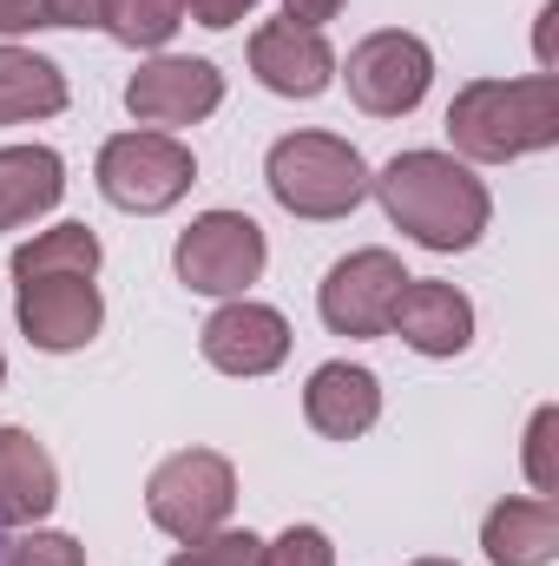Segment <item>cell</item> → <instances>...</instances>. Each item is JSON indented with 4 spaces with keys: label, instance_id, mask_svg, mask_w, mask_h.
<instances>
[{
    "label": "cell",
    "instance_id": "obj_1",
    "mask_svg": "<svg viewBox=\"0 0 559 566\" xmlns=\"http://www.w3.org/2000/svg\"><path fill=\"white\" fill-rule=\"evenodd\" d=\"M369 191L382 198L389 224L409 231L421 251H474L494 218L487 185L454 151H402L382 165V178H369Z\"/></svg>",
    "mask_w": 559,
    "mask_h": 566
},
{
    "label": "cell",
    "instance_id": "obj_2",
    "mask_svg": "<svg viewBox=\"0 0 559 566\" xmlns=\"http://www.w3.org/2000/svg\"><path fill=\"white\" fill-rule=\"evenodd\" d=\"M447 139L474 165H507L527 151L559 145V80L527 73V80H467L447 106Z\"/></svg>",
    "mask_w": 559,
    "mask_h": 566
},
{
    "label": "cell",
    "instance_id": "obj_3",
    "mask_svg": "<svg viewBox=\"0 0 559 566\" xmlns=\"http://www.w3.org/2000/svg\"><path fill=\"white\" fill-rule=\"evenodd\" d=\"M264 178H271V198H277L289 218H309V224H329V218H349L362 198H369V165L362 151L336 133H289L271 145L264 158Z\"/></svg>",
    "mask_w": 559,
    "mask_h": 566
},
{
    "label": "cell",
    "instance_id": "obj_4",
    "mask_svg": "<svg viewBox=\"0 0 559 566\" xmlns=\"http://www.w3.org/2000/svg\"><path fill=\"white\" fill-rule=\"evenodd\" d=\"M231 507H238V468L218 448H184V454L158 461L151 481H145V514L171 541L218 534L231 521Z\"/></svg>",
    "mask_w": 559,
    "mask_h": 566
},
{
    "label": "cell",
    "instance_id": "obj_5",
    "mask_svg": "<svg viewBox=\"0 0 559 566\" xmlns=\"http://www.w3.org/2000/svg\"><path fill=\"white\" fill-rule=\"evenodd\" d=\"M191 185H198V158L171 133H113L99 145V191H106V205H119L133 218L171 211Z\"/></svg>",
    "mask_w": 559,
    "mask_h": 566
},
{
    "label": "cell",
    "instance_id": "obj_6",
    "mask_svg": "<svg viewBox=\"0 0 559 566\" xmlns=\"http://www.w3.org/2000/svg\"><path fill=\"white\" fill-rule=\"evenodd\" d=\"M264 224L244 218V211H204L178 231V251H171V271L184 290L198 296H244L251 283L264 277Z\"/></svg>",
    "mask_w": 559,
    "mask_h": 566
},
{
    "label": "cell",
    "instance_id": "obj_7",
    "mask_svg": "<svg viewBox=\"0 0 559 566\" xmlns=\"http://www.w3.org/2000/svg\"><path fill=\"white\" fill-rule=\"evenodd\" d=\"M349 99L369 113V119H402L415 113L434 86V53L421 33H402V27H382L369 40L349 46Z\"/></svg>",
    "mask_w": 559,
    "mask_h": 566
},
{
    "label": "cell",
    "instance_id": "obj_8",
    "mask_svg": "<svg viewBox=\"0 0 559 566\" xmlns=\"http://www.w3.org/2000/svg\"><path fill=\"white\" fill-rule=\"evenodd\" d=\"M402 258L395 251H349L323 290H316V310H323V323L336 329V336H356V343H369V336H389V310H395V296H402Z\"/></svg>",
    "mask_w": 559,
    "mask_h": 566
},
{
    "label": "cell",
    "instance_id": "obj_9",
    "mask_svg": "<svg viewBox=\"0 0 559 566\" xmlns=\"http://www.w3.org/2000/svg\"><path fill=\"white\" fill-rule=\"evenodd\" d=\"M13 316H20L33 349L73 356V349H86L99 336L106 303H99V283L93 277H20L13 283Z\"/></svg>",
    "mask_w": 559,
    "mask_h": 566
},
{
    "label": "cell",
    "instance_id": "obj_10",
    "mask_svg": "<svg viewBox=\"0 0 559 566\" xmlns=\"http://www.w3.org/2000/svg\"><path fill=\"white\" fill-rule=\"evenodd\" d=\"M224 106V73L211 66V60H145L139 73L126 80V113L139 119V126H198V119H211Z\"/></svg>",
    "mask_w": 559,
    "mask_h": 566
},
{
    "label": "cell",
    "instance_id": "obj_11",
    "mask_svg": "<svg viewBox=\"0 0 559 566\" xmlns=\"http://www.w3.org/2000/svg\"><path fill=\"white\" fill-rule=\"evenodd\" d=\"M198 349L224 376H271V369H283V356H289V323H283V310H271V303L231 296L198 329Z\"/></svg>",
    "mask_w": 559,
    "mask_h": 566
},
{
    "label": "cell",
    "instance_id": "obj_12",
    "mask_svg": "<svg viewBox=\"0 0 559 566\" xmlns=\"http://www.w3.org/2000/svg\"><path fill=\"white\" fill-rule=\"evenodd\" d=\"M251 73L257 86H271L277 99H316L329 93L336 80V53L316 27H296V20H271L251 33Z\"/></svg>",
    "mask_w": 559,
    "mask_h": 566
},
{
    "label": "cell",
    "instance_id": "obj_13",
    "mask_svg": "<svg viewBox=\"0 0 559 566\" xmlns=\"http://www.w3.org/2000/svg\"><path fill=\"white\" fill-rule=\"evenodd\" d=\"M389 329L415 349V356H461L474 343V303L454 290V283L434 277H409L395 310H389Z\"/></svg>",
    "mask_w": 559,
    "mask_h": 566
},
{
    "label": "cell",
    "instance_id": "obj_14",
    "mask_svg": "<svg viewBox=\"0 0 559 566\" xmlns=\"http://www.w3.org/2000/svg\"><path fill=\"white\" fill-rule=\"evenodd\" d=\"M303 416L323 441H356L382 422V382L362 363H323L303 389Z\"/></svg>",
    "mask_w": 559,
    "mask_h": 566
},
{
    "label": "cell",
    "instance_id": "obj_15",
    "mask_svg": "<svg viewBox=\"0 0 559 566\" xmlns=\"http://www.w3.org/2000/svg\"><path fill=\"white\" fill-rule=\"evenodd\" d=\"M60 501V468L27 428H0V527H33Z\"/></svg>",
    "mask_w": 559,
    "mask_h": 566
},
{
    "label": "cell",
    "instance_id": "obj_16",
    "mask_svg": "<svg viewBox=\"0 0 559 566\" xmlns=\"http://www.w3.org/2000/svg\"><path fill=\"white\" fill-rule=\"evenodd\" d=\"M66 198V158L46 145H0V231L46 218Z\"/></svg>",
    "mask_w": 559,
    "mask_h": 566
},
{
    "label": "cell",
    "instance_id": "obj_17",
    "mask_svg": "<svg viewBox=\"0 0 559 566\" xmlns=\"http://www.w3.org/2000/svg\"><path fill=\"white\" fill-rule=\"evenodd\" d=\"M481 547L494 566H553L559 560V507L553 501H500L481 527Z\"/></svg>",
    "mask_w": 559,
    "mask_h": 566
},
{
    "label": "cell",
    "instance_id": "obj_18",
    "mask_svg": "<svg viewBox=\"0 0 559 566\" xmlns=\"http://www.w3.org/2000/svg\"><path fill=\"white\" fill-rule=\"evenodd\" d=\"M53 113H66V73L27 46H0V126H27Z\"/></svg>",
    "mask_w": 559,
    "mask_h": 566
},
{
    "label": "cell",
    "instance_id": "obj_19",
    "mask_svg": "<svg viewBox=\"0 0 559 566\" xmlns=\"http://www.w3.org/2000/svg\"><path fill=\"white\" fill-rule=\"evenodd\" d=\"M20 277H99V238L86 224H53L13 251V283Z\"/></svg>",
    "mask_w": 559,
    "mask_h": 566
},
{
    "label": "cell",
    "instance_id": "obj_20",
    "mask_svg": "<svg viewBox=\"0 0 559 566\" xmlns=\"http://www.w3.org/2000/svg\"><path fill=\"white\" fill-rule=\"evenodd\" d=\"M184 27L178 0H106V33L119 46H165Z\"/></svg>",
    "mask_w": 559,
    "mask_h": 566
},
{
    "label": "cell",
    "instance_id": "obj_21",
    "mask_svg": "<svg viewBox=\"0 0 559 566\" xmlns=\"http://www.w3.org/2000/svg\"><path fill=\"white\" fill-rule=\"evenodd\" d=\"M257 554H264V541L251 527H218L204 541H184L165 566H257Z\"/></svg>",
    "mask_w": 559,
    "mask_h": 566
},
{
    "label": "cell",
    "instance_id": "obj_22",
    "mask_svg": "<svg viewBox=\"0 0 559 566\" xmlns=\"http://www.w3.org/2000/svg\"><path fill=\"white\" fill-rule=\"evenodd\" d=\"M0 566H86V547L73 534H46V527H27L20 541H7Z\"/></svg>",
    "mask_w": 559,
    "mask_h": 566
},
{
    "label": "cell",
    "instance_id": "obj_23",
    "mask_svg": "<svg viewBox=\"0 0 559 566\" xmlns=\"http://www.w3.org/2000/svg\"><path fill=\"white\" fill-rule=\"evenodd\" d=\"M257 566H336V547L323 527H283L277 541H264Z\"/></svg>",
    "mask_w": 559,
    "mask_h": 566
},
{
    "label": "cell",
    "instance_id": "obj_24",
    "mask_svg": "<svg viewBox=\"0 0 559 566\" xmlns=\"http://www.w3.org/2000/svg\"><path fill=\"white\" fill-rule=\"evenodd\" d=\"M553 428H559V409H540L534 428H527V481H534V494L540 501H553L559 474H553Z\"/></svg>",
    "mask_w": 559,
    "mask_h": 566
},
{
    "label": "cell",
    "instance_id": "obj_25",
    "mask_svg": "<svg viewBox=\"0 0 559 566\" xmlns=\"http://www.w3.org/2000/svg\"><path fill=\"white\" fill-rule=\"evenodd\" d=\"M251 7H257V0H178V13H184V20H198V27H218V33H224V27H238Z\"/></svg>",
    "mask_w": 559,
    "mask_h": 566
},
{
    "label": "cell",
    "instance_id": "obj_26",
    "mask_svg": "<svg viewBox=\"0 0 559 566\" xmlns=\"http://www.w3.org/2000/svg\"><path fill=\"white\" fill-rule=\"evenodd\" d=\"M40 27H53L46 0H0V33H7V40H13V33H40Z\"/></svg>",
    "mask_w": 559,
    "mask_h": 566
},
{
    "label": "cell",
    "instance_id": "obj_27",
    "mask_svg": "<svg viewBox=\"0 0 559 566\" xmlns=\"http://www.w3.org/2000/svg\"><path fill=\"white\" fill-rule=\"evenodd\" d=\"M53 27H106V0H46Z\"/></svg>",
    "mask_w": 559,
    "mask_h": 566
},
{
    "label": "cell",
    "instance_id": "obj_28",
    "mask_svg": "<svg viewBox=\"0 0 559 566\" xmlns=\"http://www.w3.org/2000/svg\"><path fill=\"white\" fill-rule=\"evenodd\" d=\"M336 13H342V0H283V20L316 27V33H323V20H336Z\"/></svg>",
    "mask_w": 559,
    "mask_h": 566
},
{
    "label": "cell",
    "instance_id": "obj_29",
    "mask_svg": "<svg viewBox=\"0 0 559 566\" xmlns=\"http://www.w3.org/2000/svg\"><path fill=\"white\" fill-rule=\"evenodd\" d=\"M409 566H454V560H409Z\"/></svg>",
    "mask_w": 559,
    "mask_h": 566
},
{
    "label": "cell",
    "instance_id": "obj_30",
    "mask_svg": "<svg viewBox=\"0 0 559 566\" xmlns=\"http://www.w3.org/2000/svg\"><path fill=\"white\" fill-rule=\"evenodd\" d=\"M0 382H7V356H0Z\"/></svg>",
    "mask_w": 559,
    "mask_h": 566
}]
</instances>
